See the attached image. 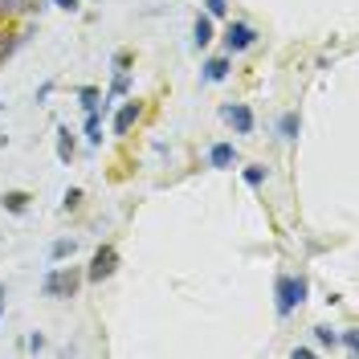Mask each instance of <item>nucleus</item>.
<instances>
[{"instance_id": "nucleus-1", "label": "nucleus", "mask_w": 359, "mask_h": 359, "mask_svg": "<svg viewBox=\"0 0 359 359\" xmlns=\"http://www.w3.org/2000/svg\"><path fill=\"white\" fill-rule=\"evenodd\" d=\"M82 286H86V269L66 266V262H49V269H45V278H41V294L53 298V302H74Z\"/></svg>"}, {"instance_id": "nucleus-2", "label": "nucleus", "mask_w": 359, "mask_h": 359, "mask_svg": "<svg viewBox=\"0 0 359 359\" xmlns=\"http://www.w3.org/2000/svg\"><path fill=\"white\" fill-rule=\"evenodd\" d=\"M306 294H311L306 273H278L273 278V311H278V318H290L306 302Z\"/></svg>"}, {"instance_id": "nucleus-3", "label": "nucleus", "mask_w": 359, "mask_h": 359, "mask_svg": "<svg viewBox=\"0 0 359 359\" xmlns=\"http://www.w3.org/2000/svg\"><path fill=\"white\" fill-rule=\"evenodd\" d=\"M118 266H123V257H118V249L111 245V241H102V245L90 253V266H86V282H94V286H102V282H111L114 273H118Z\"/></svg>"}, {"instance_id": "nucleus-4", "label": "nucleus", "mask_w": 359, "mask_h": 359, "mask_svg": "<svg viewBox=\"0 0 359 359\" xmlns=\"http://www.w3.org/2000/svg\"><path fill=\"white\" fill-rule=\"evenodd\" d=\"M221 45H224L229 57H237V53H245V49L257 45V29H253L249 21H229L224 33H221Z\"/></svg>"}, {"instance_id": "nucleus-5", "label": "nucleus", "mask_w": 359, "mask_h": 359, "mask_svg": "<svg viewBox=\"0 0 359 359\" xmlns=\"http://www.w3.org/2000/svg\"><path fill=\"white\" fill-rule=\"evenodd\" d=\"M217 114H221V123L233 127V135H253V127H257V114L249 102H221Z\"/></svg>"}, {"instance_id": "nucleus-6", "label": "nucleus", "mask_w": 359, "mask_h": 359, "mask_svg": "<svg viewBox=\"0 0 359 359\" xmlns=\"http://www.w3.org/2000/svg\"><path fill=\"white\" fill-rule=\"evenodd\" d=\"M139 118H143V102L135 94H127V102H114L111 111V135H131Z\"/></svg>"}, {"instance_id": "nucleus-7", "label": "nucleus", "mask_w": 359, "mask_h": 359, "mask_svg": "<svg viewBox=\"0 0 359 359\" xmlns=\"http://www.w3.org/2000/svg\"><path fill=\"white\" fill-rule=\"evenodd\" d=\"M237 163H241V151H237L233 139H217V143H208V168H212V172H233Z\"/></svg>"}, {"instance_id": "nucleus-8", "label": "nucleus", "mask_w": 359, "mask_h": 359, "mask_svg": "<svg viewBox=\"0 0 359 359\" xmlns=\"http://www.w3.org/2000/svg\"><path fill=\"white\" fill-rule=\"evenodd\" d=\"M233 74V57L229 53H217V57H204L201 62V86H217Z\"/></svg>"}, {"instance_id": "nucleus-9", "label": "nucleus", "mask_w": 359, "mask_h": 359, "mask_svg": "<svg viewBox=\"0 0 359 359\" xmlns=\"http://www.w3.org/2000/svg\"><path fill=\"white\" fill-rule=\"evenodd\" d=\"M212 41H217V21L208 13H196V21H192V49H208Z\"/></svg>"}, {"instance_id": "nucleus-10", "label": "nucleus", "mask_w": 359, "mask_h": 359, "mask_svg": "<svg viewBox=\"0 0 359 359\" xmlns=\"http://www.w3.org/2000/svg\"><path fill=\"white\" fill-rule=\"evenodd\" d=\"M29 201H33V196H29L25 188H4V192H0V208H4L8 217H25V212H29Z\"/></svg>"}, {"instance_id": "nucleus-11", "label": "nucleus", "mask_w": 359, "mask_h": 359, "mask_svg": "<svg viewBox=\"0 0 359 359\" xmlns=\"http://www.w3.org/2000/svg\"><path fill=\"white\" fill-rule=\"evenodd\" d=\"M53 151H57V163H74V156H78V139H74V131H69L66 123H57V143H53Z\"/></svg>"}, {"instance_id": "nucleus-12", "label": "nucleus", "mask_w": 359, "mask_h": 359, "mask_svg": "<svg viewBox=\"0 0 359 359\" xmlns=\"http://www.w3.org/2000/svg\"><path fill=\"white\" fill-rule=\"evenodd\" d=\"M278 139H286V143H294L298 135H302V111H282L278 114Z\"/></svg>"}, {"instance_id": "nucleus-13", "label": "nucleus", "mask_w": 359, "mask_h": 359, "mask_svg": "<svg viewBox=\"0 0 359 359\" xmlns=\"http://www.w3.org/2000/svg\"><path fill=\"white\" fill-rule=\"evenodd\" d=\"M102 118H107L102 111H86V123H82V135H86V143H90V147H98V143H102Z\"/></svg>"}, {"instance_id": "nucleus-14", "label": "nucleus", "mask_w": 359, "mask_h": 359, "mask_svg": "<svg viewBox=\"0 0 359 359\" xmlns=\"http://www.w3.org/2000/svg\"><path fill=\"white\" fill-rule=\"evenodd\" d=\"M241 180H245V188L257 192V188H266L269 184V168L266 163H249V168H241Z\"/></svg>"}, {"instance_id": "nucleus-15", "label": "nucleus", "mask_w": 359, "mask_h": 359, "mask_svg": "<svg viewBox=\"0 0 359 359\" xmlns=\"http://www.w3.org/2000/svg\"><path fill=\"white\" fill-rule=\"evenodd\" d=\"M311 335H314V343H318L323 351H335V347H339V331H335V327H327V323L311 327Z\"/></svg>"}, {"instance_id": "nucleus-16", "label": "nucleus", "mask_w": 359, "mask_h": 359, "mask_svg": "<svg viewBox=\"0 0 359 359\" xmlns=\"http://www.w3.org/2000/svg\"><path fill=\"white\" fill-rule=\"evenodd\" d=\"M74 253H78V241H74V237H57V241L49 245V262H69Z\"/></svg>"}, {"instance_id": "nucleus-17", "label": "nucleus", "mask_w": 359, "mask_h": 359, "mask_svg": "<svg viewBox=\"0 0 359 359\" xmlns=\"http://www.w3.org/2000/svg\"><path fill=\"white\" fill-rule=\"evenodd\" d=\"M78 107H82V114L98 111V107H102V90L98 86H78Z\"/></svg>"}, {"instance_id": "nucleus-18", "label": "nucleus", "mask_w": 359, "mask_h": 359, "mask_svg": "<svg viewBox=\"0 0 359 359\" xmlns=\"http://www.w3.org/2000/svg\"><path fill=\"white\" fill-rule=\"evenodd\" d=\"M21 45H25L21 33H0V62H8V57L21 49Z\"/></svg>"}, {"instance_id": "nucleus-19", "label": "nucleus", "mask_w": 359, "mask_h": 359, "mask_svg": "<svg viewBox=\"0 0 359 359\" xmlns=\"http://www.w3.org/2000/svg\"><path fill=\"white\" fill-rule=\"evenodd\" d=\"M339 347H343L347 355H359V327H343V331H339Z\"/></svg>"}, {"instance_id": "nucleus-20", "label": "nucleus", "mask_w": 359, "mask_h": 359, "mask_svg": "<svg viewBox=\"0 0 359 359\" xmlns=\"http://www.w3.org/2000/svg\"><path fill=\"white\" fill-rule=\"evenodd\" d=\"M82 201H86V192H82V188H66V196H62V212H78Z\"/></svg>"}, {"instance_id": "nucleus-21", "label": "nucleus", "mask_w": 359, "mask_h": 359, "mask_svg": "<svg viewBox=\"0 0 359 359\" xmlns=\"http://www.w3.org/2000/svg\"><path fill=\"white\" fill-rule=\"evenodd\" d=\"M204 13H208L212 21H221L224 13H229V0H204Z\"/></svg>"}, {"instance_id": "nucleus-22", "label": "nucleus", "mask_w": 359, "mask_h": 359, "mask_svg": "<svg viewBox=\"0 0 359 359\" xmlns=\"http://www.w3.org/2000/svg\"><path fill=\"white\" fill-rule=\"evenodd\" d=\"M25 13V0H0V17H17Z\"/></svg>"}, {"instance_id": "nucleus-23", "label": "nucleus", "mask_w": 359, "mask_h": 359, "mask_svg": "<svg viewBox=\"0 0 359 359\" xmlns=\"http://www.w3.org/2000/svg\"><path fill=\"white\" fill-rule=\"evenodd\" d=\"M131 62H135V57H131V49H118V53L111 57V69H127Z\"/></svg>"}, {"instance_id": "nucleus-24", "label": "nucleus", "mask_w": 359, "mask_h": 359, "mask_svg": "<svg viewBox=\"0 0 359 359\" xmlns=\"http://www.w3.org/2000/svg\"><path fill=\"white\" fill-rule=\"evenodd\" d=\"M25 347H29V351H45V335H41V331H29Z\"/></svg>"}, {"instance_id": "nucleus-25", "label": "nucleus", "mask_w": 359, "mask_h": 359, "mask_svg": "<svg viewBox=\"0 0 359 359\" xmlns=\"http://www.w3.org/2000/svg\"><path fill=\"white\" fill-rule=\"evenodd\" d=\"M45 4H53V8H62V13H78V8H82V0H45Z\"/></svg>"}, {"instance_id": "nucleus-26", "label": "nucleus", "mask_w": 359, "mask_h": 359, "mask_svg": "<svg viewBox=\"0 0 359 359\" xmlns=\"http://www.w3.org/2000/svg\"><path fill=\"white\" fill-rule=\"evenodd\" d=\"M53 90H57V82H41V86H37V102H49V98H53Z\"/></svg>"}, {"instance_id": "nucleus-27", "label": "nucleus", "mask_w": 359, "mask_h": 359, "mask_svg": "<svg viewBox=\"0 0 359 359\" xmlns=\"http://www.w3.org/2000/svg\"><path fill=\"white\" fill-rule=\"evenodd\" d=\"M290 359H314V347H290Z\"/></svg>"}, {"instance_id": "nucleus-28", "label": "nucleus", "mask_w": 359, "mask_h": 359, "mask_svg": "<svg viewBox=\"0 0 359 359\" xmlns=\"http://www.w3.org/2000/svg\"><path fill=\"white\" fill-rule=\"evenodd\" d=\"M4 298H8V290H4V286H0V318H4Z\"/></svg>"}, {"instance_id": "nucleus-29", "label": "nucleus", "mask_w": 359, "mask_h": 359, "mask_svg": "<svg viewBox=\"0 0 359 359\" xmlns=\"http://www.w3.org/2000/svg\"><path fill=\"white\" fill-rule=\"evenodd\" d=\"M4 143H8V135H0V147H4Z\"/></svg>"}]
</instances>
